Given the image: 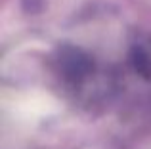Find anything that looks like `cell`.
Segmentation results:
<instances>
[{
    "label": "cell",
    "instance_id": "obj_1",
    "mask_svg": "<svg viewBox=\"0 0 151 149\" xmlns=\"http://www.w3.org/2000/svg\"><path fill=\"white\" fill-rule=\"evenodd\" d=\"M132 65L145 80L151 82V42L140 44L132 52Z\"/></svg>",
    "mask_w": 151,
    "mask_h": 149
}]
</instances>
